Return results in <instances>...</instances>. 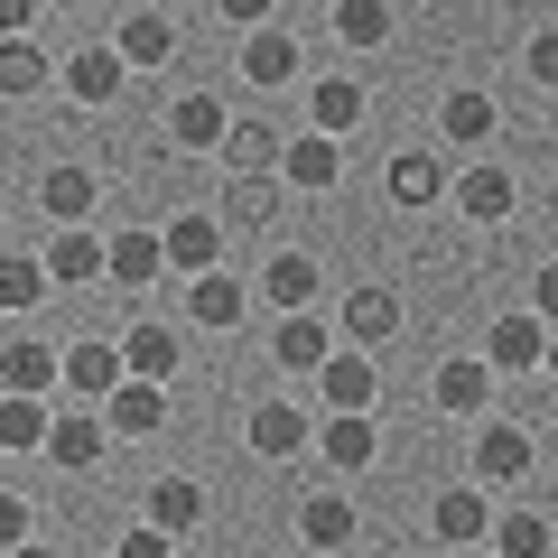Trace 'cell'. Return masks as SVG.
Returning <instances> with one entry per match:
<instances>
[{
	"label": "cell",
	"instance_id": "1",
	"mask_svg": "<svg viewBox=\"0 0 558 558\" xmlns=\"http://www.w3.org/2000/svg\"><path fill=\"white\" fill-rule=\"evenodd\" d=\"M102 410V428H112V438H159L168 428V381H140V373H121L112 391L94 400Z\"/></svg>",
	"mask_w": 558,
	"mask_h": 558
},
{
	"label": "cell",
	"instance_id": "2",
	"mask_svg": "<svg viewBox=\"0 0 558 558\" xmlns=\"http://www.w3.org/2000/svg\"><path fill=\"white\" fill-rule=\"evenodd\" d=\"M344 178V149L326 131H307V140H279V186H299V196H326V186Z\"/></svg>",
	"mask_w": 558,
	"mask_h": 558
},
{
	"label": "cell",
	"instance_id": "3",
	"mask_svg": "<svg viewBox=\"0 0 558 558\" xmlns=\"http://www.w3.org/2000/svg\"><path fill=\"white\" fill-rule=\"evenodd\" d=\"M484 363H494V373H539V363H549V326L539 317H494L484 326Z\"/></svg>",
	"mask_w": 558,
	"mask_h": 558
},
{
	"label": "cell",
	"instance_id": "4",
	"mask_svg": "<svg viewBox=\"0 0 558 558\" xmlns=\"http://www.w3.org/2000/svg\"><path fill=\"white\" fill-rule=\"evenodd\" d=\"M233 75L260 84V94H270V84H289V75H299V38H289V28H270V20L242 28V65H233Z\"/></svg>",
	"mask_w": 558,
	"mask_h": 558
},
{
	"label": "cell",
	"instance_id": "5",
	"mask_svg": "<svg viewBox=\"0 0 558 558\" xmlns=\"http://www.w3.org/2000/svg\"><path fill=\"white\" fill-rule=\"evenodd\" d=\"M428 531L447 539V549H484V531H494V512H484L475 484H447L438 502H428Z\"/></svg>",
	"mask_w": 558,
	"mask_h": 558
},
{
	"label": "cell",
	"instance_id": "6",
	"mask_svg": "<svg viewBox=\"0 0 558 558\" xmlns=\"http://www.w3.org/2000/svg\"><path fill=\"white\" fill-rule=\"evenodd\" d=\"M47 289H84V279H102V233H84V223H57V242H47Z\"/></svg>",
	"mask_w": 558,
	"mask_h": 558
},
{
	"label": "cell",
	"instance_id": "7",
	"mask_svg": "<svg viewBox=\"0 0 558 558\" xmlns=\"http://www.w3.org/2000/svg\"><path fill=\"white\" fill-rule=\"evenodd\" d=\"M159 260H168V270H186V279L215 270V260H223V223H215V215H178V223L159 233Z\"/></svg>",
	"mask_w": 558,
	"mask_h": 558
},
{
	"label": "cell",
	"instance_id": "8",
	"mask_svg": "<svg viewBox=\"0 0 558 558\" xmlns=\"http://www.w3.org/2000/svg\"><path fill=\"white\" fill-rule=\"evenodd\" d=\"M102 447H112V428H102V410H75V418H47V457H57L65 475H84V465H102Z\"/></svg>",
	"mask_w": 558,
	"mask_h": 558
},
{
	"label": "cell",
	"instance_id": "9",
	"mask_svg": "<svg viewBox=\"0 0 558 558\" xmlns=\"http://www.w3.org/2000/svg\"><path fill=\"white\" fill-rule=\"evenodd\" d=\"M149 531H168V539H196V531H205V484L159 475V484H149Z\"/></svg>",
	"mask_w": 558,
	"mask_h": 558
},
{
	"label": "cell",
	"instance_id": "10",
	"mask_svg": "<svg viewBox=\"0 0 558 558\" xmlns=\"http://www.w3.org/2000/svg\"><path fill=\"white\" fill-rule=\"evenodd\" d=\"M57 381H65V391H75V400H102V391H112V381H121V344L84 336L75 354H57Z\"/></svg>",
	"mask_w": 558,
	"mask_h": 558
},
{
	"label": "cell",
	"instance_id": "11",
	"mask_svg": "<svg viewBox=\"0 0 558 558\" xmlns=\"http://www.w3.org/2000/svg\"><path fill=\"white\" fill-rule=\"evenodd\" d=\"M475 475H484V484L531 475V428H512V418H484V438H475Z\"/></svg>",
	"mask_w": 558,
	"mask_h": 558
},
{
	"label": "cell",
	"instance_id": "12",
	"mask_svg": "<svg viewBox=\"0 0 558 558\" xmlns=\"http://www.w3.org/2000/svg\"><path fill=\"white\" fill-rule=\"evenodd\" d=\"M242 307H252L242 279H223V270H196V279H186V317L215 326V336H223V326H242Z\"/></svg>",
	"mask_w": 558,
	"mask_h": 558
},
{
	"label": "cell",
	"instance_id": "13",
	"mask_svg": "<svg viewBox=\"0 0 558 558\" xmlns=\"http://www.w3.org/2000/svg\"><path fill=\"white\" fill-rule=\"evenodd\" d=\"M317 457L336 465V475H363V465L381 457V438H373V418H363V410H336V418H326V438H317Z\"/></svg>",
	"mask_w": 558,
	"mask_h": 558
},
{
	"label": "cell",
	"instance_id": "14",
	"mask_svg": "<svg viewBox=\"0 0 558 558\" xmlns=\"http://www.w3.org/2000/svg\"><path fill=\"white\" fill-rule=\"evenodd\" d=\"M438 131L457 140V149H484V140L502 131V112H494V94H475V84H457V94L438 102Z\"/></svg>",
	"mask_w": 558,
	"mask_h": 558
},
{
	"label": "cell",
	"instance_id": "15",
	"mask_svg": "<svg viewBox=\"0 0 558 558\" xmlns=\"http://www.w3.org/2000/svg\"><path fill=\"white\" fill-rule=\"evenodd\" d=\"M252 457H260V465L307 457V418L289 410V400H260V410H252Z\"/></svg>",
	"mask_w": 558,
	"mask_h": 558
},
{
	"label": "cell",
	"instance_id": "16",
	"mask_svg": "<svg viewBox=\"0 0 558 558\" xmlns=\"http://www.w3.org/2000/svg\"><path fill=\"white\" fill-rule=\"evenodd\" d=\"M326 354H336V336H326L307 307H289V317H279V336H270V363H289V373H317Z\"/></svg>",
	"mask_w": 558,
	"mask_h": 558
},
{
	"label": "cell",
	"instance_id": "17",
	"mask_svg": "<svg viewBox=\"0 0 558 558\" xmlns=\"http://www.w3.org/2000/svg\"><path fill=\"white\" fill-rule=\"evenodd\" d=\"M447 196H457L465 223H502L512 215V178H502V168H465V178H447Z\"/></svg>",
	"mask_w": 558,
	"mask_h": 558
},
{
	"label": "cell",
	"instance_id": "18",
	"mask_svg": "<svg viewBox=\"0 0 558 558\" xmlns=\"http://www.w3.org/2000/svg\"><path fill=\"white\" fill-rule=\"evenodd\" d=\"M94 196H102V186H94V168H75V159H57V168L38 178V205H47L57 223H84V215H94Z\"/></svg>",
	"mask_w": 558,
	"mask_h": 558
},
{
	"label": "cell",
	"instance_id": "19",
	"mask_svg": "<svg viewBox=\"0 0 558 558\" xmlns=\"http://www.w3.org/2000/svg\"><path fill=\"white\" fill-rule=\"evenodd\" d=\"M299 531H307V549H317V558H336L344 539L363 531V512H354V502H344V494H307V512H299Z\"/></svg>",
	"mask_w": 558,
	"mask_h": 558
},
{
	"label": "cell",
	"instance_id": "20",
	"mask_svg": "<svg viewBox=\"0 0 558 558\" xmlns=\"http://www.w3.org/2000/svg\"><path fill=\"white\" fill-rule=\"evenodd\" d=\"M121 373H140V381H168L178 373V326H131V336H121Z\"/></svg>",
	"mask_w": 558,
	"mask_h": 558
},
{
	"label": "cell",
	"instance_id": "21",
	"mask_svg": "<svg viewBox=\"0 0 558 558\" xmlns=\"http://www.w3.org/2000/svg\"><path fill=\"white\" fill-rule=\"evenodd\" d=\"M112 57H121V65H168V57H178V28H168L159 10H131L121 38H112Z\"/></svg>",
	"mask_w": 558,
	"mask_h": 558
},
{
	"label": "cell",
	"instance_id": "22",
	"mask_svg": "<svg viewBox=\"0 0 558 558\" xmlns=\"http://www.w3.org/2000/svg\"><path fill=\"white\" fill-rule=\"evenodd\" d=\"M381 186H391V205H438L447 196V168L428 159V149H400V159L381 168Z\"/></svg>",
	"mask_w": 558,
	"mask_h": 558
},
{
	"label": "cell",
	"instance_id": "23",
	"mask_svg": "<svg viewBox=\"0 0 558 558\" xmlns=\"http://www.w3.org/2000/svg\"><path fill=\"white\" fill-rule=\"evenodd\" d=\"M326 20H336V38L344 47H391V0H326Z\"/></svg>",
	"mask_w": 558,
	"mask_h": 558
},
{
	"label": "cell",
	"instance_id": "24",
	"mask_svg": "<svg viewBox=\"0 0 558 558\" xmlns=\"http://www.w3.org/2000/svg\"><path fill=\"white\" fill-rule=\"evenodd\" d=\"M260 299H270L279 317H289V307H307V299H317V260H307V252H270V270H260Z\"/></svg>",
	"mask_w": 558,
	"mask_h": 558
},
{
	"label": "cell",
	"instance_id": "25",
	"mask_svg": "<svg viewBox=\"0 0 558 558\" xmlns=\"http://www.w3.org/2000/svg\"><path fill=\"white\" fill-rule=\"evenodd\" d=\"M102 270H112L121 289H149V279L168 270V260H159V233H112V242H102Z\"/></svg>",
	"mask_w": 558,
	"mask_h": 558
},
{
	"label": "cell",
	"instance_id": "26",
	"mask_svg": "<svg viewBox=\"0 0 558 558\" xmlns=\"http://www.w3.org/2000/svg\"><path fill=\"white\" fill-rule=\"evenodd\" d=\"M65 94H75L84 112H102V102L121 94V57H112V47H84V57L65 65Z\"/></svg>",
	"mask_w": 558,
	"mask_h": 558
},
{
	"label": "cell",
	"instance_id": "27",
	"mask_svg": "<svg viewBox=\"0 0 558 558\" xmlns=\"http://www.w3.org/2000/svg\"><path fill=\"white\" fill-rule=\"evenodd\" d=\"M307 112H317V131H326V140H344L363 112H373V102H363V84H354V75H326L317 94H307Z\"/></svg>",
	"mask_w": 558,
	"mask_h": 558
},
{
	"label": "cell",
	"instance_id": "28",
	"mask_svg": "<svg viewBox=\"0 0 558 558\" xmlns=\"http://www.w3.org/2000/svg\"><path fill=\"white\" fill-rule=\"evenodd\" d=\"M317 381H326V400H336V410H373V391H381V373H373L363 354H326Z\"/></svg>",
	"mask_w": 558,
	"mask_h": 558
},
{
	"label": "cell",
	"instance_id": "29",
	"mask_svg": "<svg viewBox=\"0 0 558 558\" xmlns=\"http://www.w3.org/2000/svg\"><path fill=\"white\" fill-rule=\"evenodd\" d=\"M484 381H494V373H484L475 354L438 363V410H447V418H484Z\"/></svg>",
	"mask_w": 558,
	"mask_h": 558
},
{
	"label": "cell",
	"instance_id": "30",
	"mask_svg": "<svg viewBox=\"0 0 558 558\" xmlns=\"http://www.w3.org/2000/svg\"><path fill=\"white\" fill-rule=\"evenodd\" d=\"M344 336H354V344L400 336V299H391V289H354V299H344Z\"/></svg>",
	"mask_w": 558,
	"mask_h": 558
},
{
	"label": "cell",
	"instance_id": "31",
	"mask_svg": "<svg viewBox=\"0 0 558 558\" xmlns=\"http://www.w3.org/2000/svg\"><path fill=\"white\" fill-rule=\"evenodd\" d=\"M270 215H279V178H270V168H252V178H233V196H223V223H242V233H260Z\"/></svg>",
	"mask_w": 558,
	"mask_h": 558
},
{
	"label": "cell",
	"instance_id": "32",
	"mask_svg": "<svg viewBox=\"0 0 558 558\" xmlns=\"http://www.w3.org/2000/svg\"><path fill=\"white\" fill-rule=\"evenodd\" d=\"M215 149L242 168V178H252V168H279V131H270V121H223Z\"/></svg>",
	"mask_w": 558,
	"mask_h": 558
},
{
	"label": "cell",
	"instance_id": "33",
	"mask_svg": "<svg viewBox=\"0 0 558 558\" xmlns=\"http://www.w3.org/2000/svg\"><path fill=\"white\" fill-rule=\"evenodd\" d=\"M0 381L20 400H47L57 391V354H47V344H10V354H0Z\"/></svg>",
	"mask_w": 558,
	"mask_h": 558
},
{
	"label": "cell",
	"instance_id": "34",
	"mask_svg": "<svg viewBox=\"0 0 558 558\" xmlns=\"http://www.w3.org/2000/svg\"><path fill=\"white\" fill-rule=\"evenodd\" d=\"M0 447H10V457H38L47 447V400H0Z\"/></svg>",
	"mask_w": 558,
	"mask_h": 558
},
{
	"label": "cell",
	"instance_id": "35",
	"mask_svg": "<svg viewBox=\"0 0 558 558\" xmlns=\"http://www.w3.org/2000/svg\"><path fill=\"white\" fill-rule=\"evenodd\" d=\"M494 539L502 558H549V512H494Z\"/></svg>",
	"mask_w": 558,
	"mask_h": 558
},
{
	"label": "cell",
	"instance_id": "36",
	"mask_svg": "<svg viewBox=\"0 0 558 558\" xmlns=\"http://www.w3.org/2000/svg\"><path fill=\"white\" fill-rule=\"evenodd\" d=\"M0 307L20 317V307H47V270L38 252H0Z\"/></svg>",
	"mask_w": 558,
	"mask_h": 558
},
{
	"label": "cell",
	"instance_id": "37",
	"mask_svg": "<svg viewBox=\"0 0 558 558\" xmlns=\"http://www.w3.org/2000/svg\"><path fill=\"white\" fill-rule=\"evenodd\" d=\"M57 75V65L38 57V38H0V94L20 102V94H38V84Z\"/></svg>",
	"mask_w": 558,
	"mask_h": 558
},
{
	"label": "cell",
	"instance_id": "38",
	"mask_svg": "<svg viewBox=\"0 0 558 558\" xmlns=\"http://www.w3.org/2000/svg\"><path fill=\"white\" fill-rule=\"evenodd\" d=\"M168 131H178L186 149H215V140H223V102H215V94H178V112H168Z\"/></svg>",
	"mask_w": 558,
	"mask_h": 558
},
{
	"label": "cell",
	"instance_id": "39",
	"mask_svg": "<svg viewBox=\"0 0 558 558\" xmlns=\"http://www.w3.org/2000/svg\"><path fill=\"white\" fill-rule=\"evenodd\" d=\"M531 84H558V28H539V38H531Z\"/></svg>",
	"mask_w": 558,
	"mask_h": 558
},
{
	"label": "cell",
	"instance_id": "40",
	"mask_svg": "<svg viewBox=\"0 0 558 558\" xmlns=\"http://www.w3.org/2000/svg\"><path fill=\"white\" fill-rule=\"evenodd\" d=\"M20 539H28V502L0 494V549H20Z\"/></svg>",
	"mask_w": 558,
	"mask_h": 558
},
{
	"label": "cell",
	"instance_id": "41",
	"mask_svg": "<svg viewBox=\"0 0 558 558\" xmlns=\"http://www.w3.org/2000/svg\"><path fill=\"white\" fill-rule=\"evenodd\" d=\"M47 0H0V38H28V20H38Z\"/></svg>",
	"mask_w": 558,
	"mask_h": 558
},
{
	"label": "cell",
	"instance_id": "42",
	"mask_svg": "<svg viewBox=\"0 0 558 558\" xmlns=\"http://www.w3.org/2000/svg\"><path fill=\"white\" fill-rule=\"evenodd\" d=\"M112 558H178V549H168V531H131Z\"/></svg>",
	"mask_w": 558,
	"mask_h": 558
},
{
	"label": "cell",
	"instance_id": "43",
	"mask_svg": "<svg viewBox=\"0 0 558 558\" xmlns=\"http://www.w3.org/2000/svg\"><path fill=\"white\" fill-rule=\"evenodd\" d=\"M215 10H223V20H233V28H260V20H270V10H279V0H215Z\"/></svg>",
	"mask_w": 558,
	"mask_h": 558
},
{
	"label": "cell",
	"instance_id": "44",
	"mask_svg": "<svg viewBox=\"0 0 558 558\" xmlns=\"http://www.w3.org/2000/svg\"><path fill=\"white\" fill-rule=\"evenodd\" d=\"M0 558H57V549H47V539H20V549H0Z\"/></svg>",
	"mask_w": 558,
	"mask_h": 558
},
{
	"label": "cell",
	"instance_id": "45",
	"mask_svg": "<svg viewBox=\"0 0 558 558\" xmlns=\"http://www.w3.org/2000/svg\"><path fill=\"white\" fill-rule=\"evenodd\" d=\"M47 10H75V0H47Z\"/></svg>",
	"mask_w": 558,
	"mask_h": 558
},
{
	"label": "cell",
	"instance_id": "46",
	"mask_svg": "<svg viewBox=\"0 0 558 558\" xmlns=\"http://www.w3.org/2000/svg\"><path fill=\"white\" fill-rule=\"evenodd\" d=\"M289 558H317V549H289Z\"/></svg>",
	"mask_w": 558,
	"mask_h": 558
},
{
	"label": "cell",
	"instance_id": "47",
	"mask_svg": "<svg viewBox=\"0 0 558 558\" xmlns=\"http://www.w3.org/2000/svg\"><path fill=\"white\" fill-rule=\"evenodd\" d=\"M457 558H484V549H457Z\"/></svg>",
	"mask_w": 558,
	"mask_h": 558
}]
</instances>
